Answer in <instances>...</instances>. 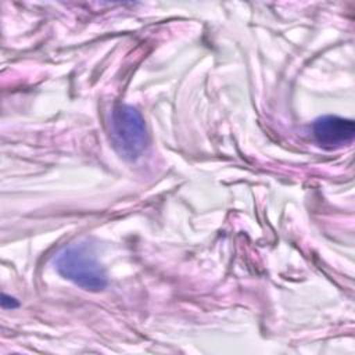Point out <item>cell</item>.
I'll return each mask as SVG.
<instances>
[{"mask_svg":"<svg viewBox=\"0 0 355 355\" xmlns=\"http://www.w3.org/2000/svg\"><path fill=\"white\" fill-rule=\"evenodd\" d=\"M57 272L87 291H100L108 284L104 268L86 244H71L54 259Z\"/></svg>","mask_w":355,"mask_h":355,"instance_id":"cell-1","label":"cell"},{"mask_svg":"<svg viewBox=\"0 0 355 355\" xmlns=\"http://www.w3.org/2000/svg\"><path fill=\"white\" fill-rule=\"evenodd\" d=\"M110 137L116 153L126 159L140 157L147 146V130L141 114L132 105L118 104L110 114Z\"/></svg>","mask_w":355,"mask_h":355,"instance_id":"cell-2","label":"cell"},{"mask_svg":"<svg viewBox=\"0 0 355 355\" xmlns=\"http://www.w3.org/2000/svg\"><path fill=\"white\" fill-rule=\"evenodd\" d=\"M313 137L320 147L338 148L354 140L355 123L352 119L337 115L319 116L313 125Z\"/></svg>","mask_w":355,"mask_h":355,"instance_id":"cell-3","label":"cell"},{"mask_svg":"<svg viewBox=\"0 0 355 355\" xmlns=\"http://www.w3.org/2000/svg\"><path fill=\"white\" fill-rule=\"evenodd\" d=\"M0 302H1V306H3L4 309H14V308H18V305H19V302H18L14 297L7 295L6 293L1 294Z\"/></svg>","mask_w":355,"mask_h":355,"instance_id":"cell-4","label":"cell"}]
</instances>
